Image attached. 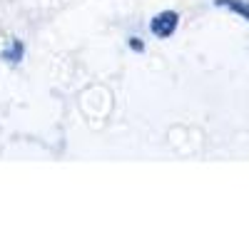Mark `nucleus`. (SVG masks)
<instances>
[{
  "label": "nucleus",
  "instance_id": "1",
  "mask_svg": "<svg viewBox=\"0 0 249 249\" xmlns=\"http://www.w3.org/2000/svg\"><path fill=\"white\" fill-rule=\"evenodd\" d=\"M177 25H179V15H177L175 10H162V13H157V15L150 20L152 35H155V37H162V40L172 37L175 30H177Z\"/></svg>",
  "mask_w": 249,
  "mask_h": 249
},
{
  "label": "nucleus",
  "instance_id": "2",
  "mask_svg": "<svg viewBox=\"0 0 249 249\" xmlns=\"http://www.w3.org/2000/svg\"><path fill=\"white\" fill-rule=\"evenodd\" d=\"M214 5L217 8H227V10L237 13L239 18L249 20V0H214Z\"/></svg>",
  "mask_w": 249,
  "mask_h": 249
},
{
  "label": "nucleus",
  "instance_id": "3",
  "mask_svg": "<svg viewBox=\"0 0 249 249\" xmlns=\"http://www.w3.org/2000/svg\"><path fill=\"white\" fill-rule=\"evenodd\" d=\"M25 55V45H23V40H13L10 48H5L3 53H0V57L8 60V62H20Z\"/></svg>",
  "mask_w": 249,
  "mask_h": 249
},
{
  "label": "nucleus",
  "instance_id": "4",
  "mask_svg": "<svg viewBox=\"0 0 249 249\" xmlns=\"http://www.w3.org/2000/svg\"><path fill=\"white\" fill-rule=\"evenodd\" d=\"M130 48L135 50V53H144V43L140 37H130Z\"/></svg>",
  "mask_w": 249,
  "mask_h": 249
}]
</instances>
